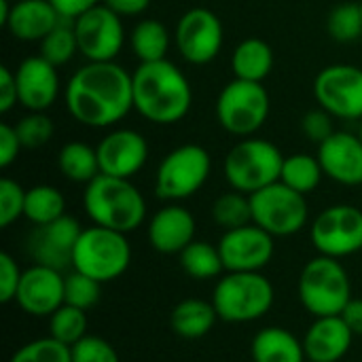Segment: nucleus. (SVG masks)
<instances>
[{
    "instance_id": "nucleus-47",
    "label": "nucleus",
    "mask_w": 362,
    "mask_h": 362,
    "mask_svg": "<svg viewBox=\"0 0 362 362\" xmlns=\"http://www.w3.org/2000/svg\"><path fill=\"white\" fill-rule=\"evenodd\" d=\"M344 318V322L348 325V329L354 333V337H362V299H350V303L344 308V312L339 314Z\"/></svg>"
},
{
    "instance_id": "nucleus-19",
    "label": "nucleus",
    "mask_w": 362,
    "mask_h": 362,
    "mask_svg": "<svg viewBox=\"0 0 362 362\" xmlns=\"http://www.w3.org/2000/svg\"><path fill=\"white\" fill-rule=\"evenodd\" d=\"M15 301L28 316H51L64 305V274L34 263L23 272Z\"/></svg>"
},
{
    "instance_id": "nucleus-20",
    "label": "nucleus",
    "mask_w": 362,
    "mask_h": 362,
    "mask_svg": "<svg viewBox=\"0 0 362 362\" xmlns=\"http://www.w3.org/2000/svg\"><path fill=\"white\" fill-rule=\"evenodd\" d=\"M318 161L325 176L344 185H362V142L356 134L335 132L329 140L318 144Z\"/></svg>"
},
{
    "instance_id": "nucleus-11",
    "label": "nucleus",
    "mask_w": 362,
    "mask_h": 362,
    "mask_svg": "<svg viewBox=\"0 0 362 362\" xmlns=\"http://www.w3.org/2000/svg\"><path fill=\"white\" fill-rule=\"evenodd\" d=\"M314 98L335 119H362V68L354 64H331L314 78Z\"/></svg>"
},
{
    "instance_id": "nucleus-7",
    "label": "nucleus",
    "mask_w": 362,
    "mask_h": 362,
    "mask_svg": "<svg viewBox=\"0 0 362 362\" xmlns=\"http://www.w3.org/2000/svg\"><path fill=\"white\" fill-rule=\"evenodd\" d=\"M129 263L132 246L127 235L100 225L83 229L72 255V269L87 274L102 284L121 278Z\"/></svg>"
},
{
    "instance_id": "nucleus-16",
    "label": "nucleus",
    "mask_w": 362,
    "mask_h": 362,
    "mask_svg": "<svg viewBox=\"0 0 362 362\" xmlns=\"http://www.w3.org/2000/svg\"><path fill=\"white\" fill-rule=\"evenodd\" d=\"M83 233L81 223L74 216H62L49 225H38L28 235L25 250L34 263L64 272L72 267L74 246Z\"/></svg>"
},
{
    "instance_id": "nucleus-21",
    "label": "nucleus",
    "mask_w": 362,
    "mask_h": 362,
    "mask_svg": "<svg viewBox=\"0 0 362 362\" xmlns=\"http://www.w3.org/2000/svg\"><path fill=\"white\" fill-rule=\"evenodd\" d=\"M195 218L180 204H168L148 221V244L161 255H180L195 240Z\"/></svg>"
},
{
    "instance_id": "nucleus-42",
    "label": "nucleus",
    "mask_w": 362,
    "mask_h": 362,
    "mask_svg": "<svg viewBox=\"0 0 362 362\" xmlns=\"http://www.w3.org/2000/svg\"><path fill=\"white\" fill-rule=\"evenodd\" d=\"M21 276L23 272L19 269L17 261L8 252H2L0 255V301L2 303L15 301Z\"/></svg>"
},
{
    "instance_id": "nucleus-37",
    "label": "nucleus",
    "mask_w": 362,
    "mask_h": 362,
    "mask_svg": "<svg viewBox=\"0 0 362 362\" xmlns=\"http://www.w3.org/2000/svg\"><path fill=\"white\" fill-rule=\"evenodd\" d=\"M8 362H72V352L57 339L42 337L17 348Z\"/></svg>"
},
{
    "instance_id": "nucleus-5",
    "label": "nucleus",
    "mask_w": 362,
    "mask_h": 362,
    "mask_svg": "<svg viewBox=\"0 0 362 362\" xmlns=\"http://www.w3.org/2000/svg\"><path fill=\"white\" fill-rule=\"evenodd\" d=\"M297 295L314 318L339 316L352 299L350 276L339 259L318 255L301 269Z\"/></svg>"
},
{
    "instance_id": "nucleus-3",
    "label": "nucleus",
    "mask_w": 362,
    "mask_h": 362,
    "mask_svg": "<svg viewBox=\"0 0 362 362\" xmlns=\"http://www.w3.org/2000/svg\"><path fill=\"white\" fill-rule=\"evenodd\" d=\"M83 208L93 225L132 233L146 218V199L129 178L100 174L85 185Z\"/></svg>"
},
{
    "instance_id": "nucleus-12",
    "label": "nucleus",
    "mask_w": 362,
    "mask_h": 362,
    "mask_svg": "<svg viewBox=\"0 0 362 362\" xmlns=\"http://www.w3.org/2000/svg\"><path fill=\"white\" fill-rule=\"evenodd\" d=\"M310 240L318 255L344 259L362 250V210L337 204L322 210L310 229Z\"/></svg>"
},
{
    "instance_id": "nucleus-25",
    "label": "nucleus",
    "mask_w": 362,
    "mask_h": 362,
    "mask_svg": "<svg viewBox=\"0 0 362 362\" xmlns=\"http://www.w3.org/2000/svg\"><path fill=\"white\" fill-rule=\"evenodd\" d=\"M274 70V49L263 38H246L231 53L233 78L263 83Z\"/></svg>"
},
{
    "instance_id": "nucleus-8",
    "label": "nucleus",
    "mask_w": 362,
    "mask_h": 362,
    "mask_svg": "<svg viewBox=\"0 0 362 362\" xmlns=\"http://www.w3.org/2000/svg\"><path fill=\"white\" fill-rule=\"evenodd\" d=\"M272 110L269 93L263 83L233 78L216 98L218 125L238 138L255 136L267 121Z\"/></svg>"
},
{
    "instance_id": "nucleus-9",
    "label": "nucleus",
    "mask_w": 362,
    "mask_h": 362,
    "mask_svg": "<svg viewBox=\"0 0 362 362\" xmlns=\"http://www.w3.org/2000/svg\"><path fill=\"white\" fill-rule=\"evenodd\" d=\"M210 172V153L199 144H182L161 159L155 176V193L170 204L189 199L206 185Z\"/></svg>"
},
{
    "instance_id": "nucleus-24",
    "label": "nucleus",
    "mask_w": 362,
    "mask_h": 362,
    "mask_svg": "<svg viewBox=\"0 0 362 362\" xmlns=\"http://www.w3.org/2000/svg\"><path fill=\"white\" fill-rule=\"evenodd\" d=\"M250 354L255 362H305V348L291 331L282 327H267L252 339Z\"/></svg>"
},
{
    "instance_id": "nucleus-27",
    "label": "nucleus",
    "mask_w": 362,
    "mask_h": 362,
    "mask_svg": "<svg viewBox=\"0 0 362 362\" xmlns=\"http://www.w3.org/2000/svg\"><path fill=\"white\" fill-rule=\"evenodd\" d=\"M127 40L132 47V53L140 59V64H146V62L165 59L172 36H170V30L159 19H142L132 28Z\"/></svg>"
},
{
    "instance_id": "nucleus-17",
    "label": "nucleus",
    "mask_w": 362,
    "mask_h": 362,
    "mask_svg": "<svg viewBox=\"0 0 362 362\" xmlns=\"http://www.w3.org/2000/svg\"><path fill=\"white\" fill-rule=\"evenodd\" d=\"M100 159V172L117 178H134L142 172L148 159L146 138L129 127L108 132L95 146Z\"/></svg>"
},
{
    "instance_id": "nucleus-46",
    "label": "nucleus",
    "mask_w": 362,
    "mask_h": 362,
    "mask_svg": "<svg viewBox=\"0 0 362 362\" xmlns=\"http://www.w3.org/2000/svg\"><path fill=\"white\" fill-rule=\"evenodd\" d=\"M102 2L121 17H136L142 15L153 0H102Z\"/></svg>"
},
{
    "instance_id": "nucleus-10",
    "label": "nucleus",
    "mask_w": 362,
    "mask_h": 362,
    "mask_svg": "<svg viewBox=\"0 0 362 362\" xmlns=\"http://www.w3.org/2000/svg\"><path fill=\"white\" fill-rule=\"evenodd\" d=\"M250 206L252 223L274 238L297 235L310 218L305 195L293 191L280 180L252 193Z\"/></svg>"
},
{
    "instance_id": "nucleus-6",
    "label": "nucleus",
    "mask_w": 362,
    "mask_h": 362,
    "mask_svg": "<svg viewBox=\"0 0 362 362\" xmlns=\"http://www.w3.org/2000/svg\"><path fill=\"white\" fill-rule=\"evenodd\" d=\"M284 155L263 138H242L225 157V178L233 191L252 195L280 180Z\"/></svg>"
},
{
    "instance_id": "nucleus-39",
    "label": "nucleus",
    "mask_w": 362,
    "mask_h": 362,
    "mask_svg": "<svg viewBox=\"0 0 362 362\" xmlns=\"http://www.w3.org/2000/svg\"><path fill=\"white\" fill-rule=\"evenodd\" d=\"M25 189L13 178H0V227H11L23 216Z\"/></svg>"
},
{
    "instance_id": "nucleus-4",
    "label": "nucleus",
    "mask_w": 362,
    "mask_h": 362,
    "mask_svg": "<svg viewBox=\"0 0 362 362\" xmlns=\"http://www.w3.org/2000/svg\"><path fill=\"white\" fill-rule=\"evenodd\" d=\"M276 293L261 272H227L212 291V305L225 322L244 325L263 318L274 305Z\"/></svg>"
},
{
    "instance_id": "nucleus-13",
    "label": "nucleus",
    "mask_w": 362,
    "mask_h": 362,
    "mask_svg": "<svg viewBox=\"0 0 362 362\" xmlns=\"http://www.w3.org/2000/svg\"><path fill=\"white\" fill-rule=\"evenodd\" d=\"M72 25L78 42V53L87 62H115L127 40L121 15L108 8L104 2L78 15Z\"/></svg>"
},
{
    "instance_id": "nucleus-1",
    "label": "nucleus",
    "mask_w": 362,
    "mask_h": 362,
    "mask_svg": "<svg viewBox=\"0 0 362 362\" xmlns=\"http://www.w3.org/2000/svg\"><path fill=\"white\" fill-rule=\"evenodd\" d=\"M70 117L93 129L112 127L134 108V81L117 62H87L64 91Z\"/></svg>"
},
{
    "instance_id": "nucleus-43",
    "label": "nucleus",
    "mask_w": 362,
    "mask_h": 362,
    "mask_svg": "<svg viewBox=\"0 0 362 362\" xmlns=\"http://www.w3.org/2000/svg\"><path fill=\"white\" fill-rule=\"evenodd\" d=\"M23 144L17 136V129L15 125H8V123H2L0 125V165L2 168H8L21 153Z\"/></svg>"
},
{
    "instance_id": "nucleus-23",
    "label": "nucleus",
    "mask_w": 362,
    "mask_h": 362,
    "mask_svg": "<svg viewBox=\"0 0 362 362\" xmlns=\"http://www.w3.org/2000/svg\"><path fill=\"white\" fill-rule=\"evenodd\" d=\"M354 333L341 316L316 318L308 329L303 348L310 362H339L352 348Z\"/></svg>"
},
{
    "instance_id": "nucleus-18",
    "label": "nucleus",
    "mask_w": 362,
    "mask_h": 362,
    "mask_svg": "<svg viewBox=\"0 0 362 362\" xmlns=\"http://www.w3.org/2000/svg\"><path fill=\"white\" fill-rule=\"evenodd\" d=\"M17 91L19 104L28 112H47L59 95V74L57 66L47 62L42 55L25 57L17 70Z\"/></svg>"
},
{
    "instance_id": "nucleus-2",
    "label": "nucleus",
    "mask_w": 362,
    "mask_h": 362,
    "mask_svg": "<svg viewBox=\"0 0 362 362\" xmlns=\"http://www.w3.org/2000/svg\"><path fill=\"white\" fill-rule=\"evenodd\" d=\"M134 110L155 125L182 121L193 104V89L187 74L170 59L146 62L132 72Z\"/></svg>"
},
{
    "instance_id": "nucleus-44",
    "label": "nucleus",
    "mask_w": 362,
    "mask_h": 362,
    "mask_svg": "<svg viewBox=\"0 0 362 362\" xmlns=\"http://www.w3.org/2000/svg\"><path fill=\"white\" fill-rule=\"evenodd\" d=\"M19 104L17 78L8 66H0V112H11Z\"/></svg>"
},
{
    "instance_id": "nucleus-34",
    "label": "nucleus",
    "mask_w": 362,
    "mask_h": 362,
    "mask_svg": "<svg viewBox=\"0 0 362 362\" xmlns=\"http://www.w3.org/2000/svg\"><path fill=\"white\" fill-rule=\"evenodd\" d=\"M76 53H78V42H76L74 25L68 19H64L51 34H47L40 40V55L57 68L72 62Z\"/></svg>"
},
{
    "instance_id": "nucleus-15",
    "label": "nucleus",
    "mask_w": 362,
    "mask_h": 362,
    "mask_svg": "<svg viewBox=\"0 0 362 362\" xmlns=\"http://www.w3.org/2000/svg\"><path fill=\"white\" fill-rule=\"evenodd\" d=\"M216 246L225 272H261L272 263L276 252L274 235L255 223L225 231Z\"/></svg>"
},
{
    "instance_id": "nucleus-38",
    "label": "nucleus",
    "mask_w": 362,
    "mask_h": 362,
    "mask_svg": "<svg viewBox=\"0 0 362 362\" xmlns=\"http://www.w3.org/2000/svg\"><path fill=\"white\" fill-rule=\"evenodd\" d=\"M15 129L23 148H40L51 140L55 125L47 117V112H28L17 121Z\"/></svg>"
},
{
    "instance_id": "nucleus-32",
    "label": "nucleus",
    "mask_w": 362,
    "mask_h": 362,
    "mask_svg": "<svg viewBox=\"0 0 362 362\" xmlns=\"http://www.w3.org/2000/svg\"><path fill=\"white\" fill-rule=\"evenodd\" d=\"M212 221L218 227H223L225 231H231V229H240L244 225H250L252 223L250 195L240 193V191L223 193L212 204Z\"/></svg>"
},
{
    "instance_id": "nucleus-40",
    "label": "nucleus",
    "mask_w": 362,
    "mask_h": 362,
    "mask_svg": "<svg viewBox=\"0 0 362 362\" xmlns=\"http://www.w3.org/2000/svg\"><path fill=\"white\" fill-rule=\"evenodd\" d=\"M72 362H121L117 350L102 337L87 335L72 348Z\"/></svg>"
},
{
    "instance_id": "nucleus-28",
    "label": "nucleus",
    "mask_w": 362,
    "mask_h": 362,
    "mask_svg": "<svg viewBox=\"0 0 362 362\" xmlns=\"http://www.w3.org/2000/svg\"><path fill=\"white\" fill-rule=\"evenodd\" d=\"M57 168L64 178L76 185H89L93 178H98L100 172V159L98 151L85 142H68L59 148L57 155Z\"/></svg>"
},
{
    "instance_id": "nucleus-49",
    "label": "nucleus",
    "mask_w": 362,
    "mask_h": 362,
    "mask_svg": "<svg viewBox=\"0 0 362 362\" xmlns=\"http://www.w3.org/2000/svg\"><path fill=\"white\" fill-rule=\"evenodd\" d=\"M13 2H17V0H13Z\"/></svg>"
},
{
    "instance_id": "nucleus-29",
    "label": "nucleus",
    "mask_w": 362,
    "mask_h": 362,
    "mask_svg": "<svg viewBox=\"0 0 362 362\" xmlns=\"http://www.w3.org/2000/svg\"><path fill=\"white\" fill-rule=\"evenodd\" d=\"M23 216L34 225H49L66 216V199L59 189L51 185H36L25 191Z\"/></svg>"
},
{
    "instance_id": "nucleus-22",
    "label": "nucleus",
    "mask_w": 362,
    "mask_h": 362,
    "mask_svg": "<svg viewBox=\"0 0 362 362\" xmlns=\"http://www.w3.org/2000/svg\"><path fill=\"white\" fill-rule=\"evenodd\" d=\"M62 21L64 17L53 8L49 0H17L11 4V11L2 25L17 40L40 42Z\"/></svg>"
},
{
    "instance_id": "nucleus-33",
    "label": "nucleus",
    "mask_w": 362,
    "mask_h": 362,
    "mask_svg": "<svg viewBox=\"0 0 362 362\" xmlns=\"http://www.w3.org/2000/svg\"><path fill=\"white\" fill-rule=\"evenodd\" d=\"M49 337L72 348L76 341L87 337V312L64 303L49 316Z\"/></svg>"
},
{
    "instance_id": "nucleus-45",
    "label": "nucleus",
    "mask_w": 362,
    "mask_h": 362,
    "mask_svg": "<svg viewBox=\"0 0 362 362\" xmlns=\"http://www.w3.org/2000/svg\"><path fill=\"white\" fill-rule=\"evenodd\" d=\"M53 4V8L68 21H74L78 15H83L85 11H89L91 6L100 4L102 0H49Z\"/></svg>"
},
{
    "instance_id": "nucleus-50",
    "label": "nucleus",
    "mask_w": 362,
    "mask_h": 362,
    "mask_svg": "<svg viewBox=\"0 0 362 362\" xmlns=\"http://www.w3.org/2000/svg\"><path fill=\"white\" fill-rule=\"evenodd\" d=\"M361 8H362V2H361Z\"/></svg>"
},
{
    "instance_id": "nucleus-31",
    "label": "nucleus",
    "mask_w": 362,
    "mask_h": 362,
    "mask_svg": "<svg viewBox=\"0 0 362 362\" xmlns=\"http://www.w3.org/2000/svg\"><path fill=\"white\" fill-rule=\"evenodd\" d=\"M180 267L187 276L195 280H212L218 278L225 272L218 246L210 242H197L193 240L180 255Z\"/></svg>"
},
{
    "instance_id": "nucleus-26",
    "label": "nucleus",
    "mask_w": 362,
    "mask_h": 362,
    "mask_svg": "<svg viewBox=\"0 0 362 362\" xmlns=\"http://www.w3.org/2000/svg\"><path fill=\"white\" fill-rule=\"evenodd\" d=\"M218 320L216 308L212 301L204 299H182L170 314L172 331L182 339H202L206 337Z\"/></svg>"
},
{
    "instance_id": "nucleus-48",
    "label": "nucleus",
    "mask_w": 362,
    "mask_h": 362,
    "mask_svg": "<svg viewBox=\"0 0 362 362\" xmlns=\"http://www.w3.org/2000/svg\"><path fill=\"white\" fill-rule=\"evenodd\" d=\"M356 136L361 138V142H362V119L358 121V132H356Z\"/></svg>"
},
{
    "instance_id": "nucleus-30",
    "label": "nucleus",
    "mask_w": 362,
    "mask_h": 362,
    "mask_svg": "<svg viewBox=\"0 0 362 362\" xmlns=\"http://www.w3.org/2000/svg\"><path fill=\"white\" fill-rule=\"evenodd\" d=\"M322 176H325V172H322L318 157H312L305 153H295V155L284 157L280 182H284L286 187H291L293 191H297L301 195H308L318 189Z\"/></svg>"
},
{
    "instance_id": "nucleus-35",
    "label": "nucleus",
    "mask_w": 362,
    "mask_h": 362,
    "mask_svg": "<svg viewBox=\"0 0 362 362\" xmlns=\"http://www.w3.org/2000/svg\"><path fill=\"white\" fill-rule=\"evenodd\" d=\"M327 30L337 42H352L362 36V8L356 2H341L331 8Z\"/></svg>"
},
{
    "instance_id": "nucleus-41",
    "label": "nucleus",
    "mask_w": 362,
    "mask_h": 362,
    "mask_svg": "<svg viewBox=\"0 0 362 362\" xmlns=\"http://www.w3.org/2000/svg\"><path fill=\"white\" fill-rule=\"evenodd\" d=\"M333 119L327 110L322 108H316V110H310L303 119H301V129L303 134L316 142V144H322L325 140H329L333 134H335V125H333Z\"/></svg>"
},
{
    "instance_id": "nucleus-14",
    "label": "nucleus",
    "mask_w": 362,
    "mask_h": 362,
    "mask_svg": "<svg viewBox=\"0 0 362 362\" xmlns=\"http://www.w3.org/2000/svg\"><path fill=\"white\" fill-rule=\"evenodd\" d=\"M223 42V21L214 11L206 6H195L180 15L174 30V45L185 62L193 66H206L216 59Z\"/></svg>"
},
{
    "instance_id": "nucleus-36",
    "label": "nucleus",
    "mask_w": 362,
    "mask_h": 362,
    "mask_svg": "<svg viewBox=\"0 0 362 362\" xmlns=\"http://www.w3.org/2000/svg\"><path fill=\"white\" fill-rule=\"evenodd\" d=\"M100 299H102V282L76 269L64 276V303L87 312L95 308Z\"/></svg>"
}]
</instances>
